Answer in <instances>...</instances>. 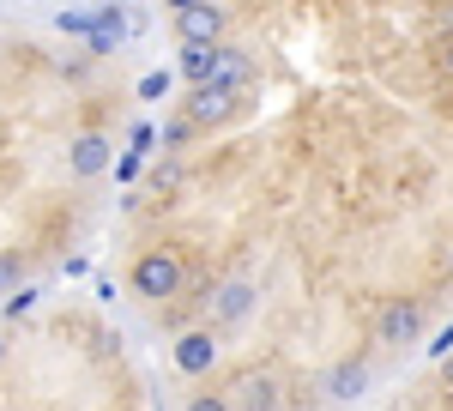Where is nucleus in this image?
<instances>
[{
  "label": "nucleus",
  "instance_id": "10",
  "mask_svg": "<svg viewBox=\"0 0 453 411\" xmlns=\"http://www.w3.org/2000/svg\"><path fill=\"white\" fill-rule=\"evenodd\" d=\"M363 387H369V363L363 357H339L326 369V399H357Z\"/></svg>",
  "mask_w": 453,
  "mask_h": 411
},
{
  "label": "nucleus",
  "instance_id": "1",
  "mask_svg": "<svg viewBox=\"0 0 453 411\" xmlns=\"http://www.w3.org/2000/svg\"><path fill=\"white\" fill-rule=\"evenodd\" d=\"M181 284H188V273H181V260L170 248H145L134 260V297H145V303H175Z\"/></svg>",
  "mask_w": 453,
  "mask_h": 411
},
{
  "label": "nucleus",
  "instance_id": "2",
  "mask_svg": "<svg viewBox=\"0 0 453 411\" xmlns=\"http://www.w3.org/2000/svg\"><path fill=\"white\" fill-rule=\"evenodd\" d=\"M224 399L230 411H284V387L273 369H236L224 381Z\"/></svg>",
  "mask_w": 453,
  "mask_h": 411
},
{
  "label": "nucleus",
  "instance_id": "23",
  "mask_svg": "<svg viewBox=\"0 0 453 411\" xmlns=\"http://www.w3.org/2000/svg\"><path fill=\"white\" fill-rule=\"evenodd\" d=\"M448 381H453V357H448Z\"/></svg>",
  "mask_w": 453,
  "mask_h": 411
},
{
  "label": "nucleus",
  "instance_id": "11",
  "mask_svg": "<svg viewBox=\"0 0 453 411\" xmlns=\"http://www.w3.org/2000/svg\"><path fill=\"white\" fill-rule=\"evenodd\" d=\"M121 36H127V19H121V6H97V12H91V55H109Z\"/></svg>",
  "mask_w": 453,
  "mask_h": 411
},
{
  "label": "nucleus",
  "instance_id": "16",
  "mask_svg": "<svg viewBox=\"0 0 453 411\" xmlns=\"http://www.w3.org/2000/svg\"><path fill=\"white\" fill-rule=\"evenodd\" d=\"M181 411H230V399H224V393H188Z\"/></svg>",
  "mask_w": 453,
  "mask_h": 411
},
{
  "label": "nucleus",
  "instance_id": "3",
  "mask_svg": "<svg viewBox=\"0 0 453 411\" xmlns=\"http://www.w3.org/2000/svg\"><path fill=\"white\" fill-rule=\"evenodd\" d=\"M224 25H230V12H224V6H206V0L175 6V36H181V49H188V43L218 49V43H224Z\"/></svg>",
  "mask_w": 453,
  "mask_h": 411
},
{
  "label": "nucleus",
  "instance_id": "20",
  "mask_svg": "<svg viewBox=\"0 0 453 411\" xmlns=\"http://www.w3.org/2000/svg\"><path fill=\"white\" fill-rule=\"evenodd\" d=\"M441 61H448V73H453V43H448V55H441Z\"/></svg>",
  "mask_w": 453,
  "mask_h": 411
},
{
  "label": "nucleus",
  "instance_id": "13",
  "mask_svg": "<svg viewBox=\"0 0 453 411\" xmlns=\"http://www.w3.org/2000/svg\"><path fill=\"white\" fill-rule=\"evenodd\" d=\"M170 85H175L170 73H145V79H140V97H145V103H157V97H170Z\"/></svg>",
  "mask_w": 453,
  "mask_h": 411
},
{
  "label": "nucleus",
  "instance_id": "4",
  "mask_svg": "<svg viewBox=\"0 0 453 411\" xmlns=\"http://www.w3.org/2000/svg\"><path fill=\"white\" fill-rule=\"evenodd\" d=\"M423 321H429L423 297H393V303L381 308V321H375V339H381V345H418L423 339Z\"/></svg>",
  "mask_w": 453,
  "mask_h": 411
},
{
  "label": "nucleus",
  "instance_id": "18",
  "mask_svg": "<svg viewBox=\"0 0 453 411\" xmlns=\"http://www.w3.org/2000/svg\"><path fill=\"white\" fill-rule=\"evenodd\" d=\"M6 284L19 291V260H12V254H0V291H6Z\"/></svg>",
  "mask_w": 453,
  "mask_h": 411
},
{
  "label": "nucleus",
  "instance_id": "12",
  "mask_svg": "<svg viewBox=\"0 0 453 411\" xmlns=\"http://www.w3.org/2000/svg\"><path fill=\"white\" fill-rule=\"evenodd\" d=\"M211 67H218V49H200V43L181 49V79H188V85H206Z\"/></svg>",
  "mask_w": 453,
  "mask_h": 411
},
{
  "label": "nucleus",
  "instance_id": "22",
  "mask_svg": "<svg viewBox=\"0 0 453 411\" xmlns=\"http://www.w3.org/2000/svg\"><path fill=\"white\" fill-rule=\"evenodd\" d=\"M448 278H453V248H448Z\"/></svg>",
  "mask_w": 453,
  "mask_h": 411
},
{
  "label": "nucleus",
  "instance_id": "9",
  "mask_svg": "<svg viewBox=\"0 0 453 411\" xmlns=\"http://www.w3.org/2000/svg\"><path fill=\"white\" fill-rule=\"evenodd\" d=\"M67 170L73 175H104L109 170V139L104 134H79L67 145Z\"/></svg>",
  "mask_w": 453,
  "mask_h": 411
},
{
  "label": "nucleus",
  "instance_id": "21",
  "mask_svg": "<svg viewBox=\"0 0 453 411\" xmlns=\"http://www.w3.org/2000/svg\"><path fill=\"white\" fill-rule=\"evenodd\" d=\"M0 363H6V333H0Z\"/></svg>",
  "mask_w": 453,
  "mask_h": 411
},
{
  "label": "nucleus",
  "instance_id": "8",
  "mask_svg": "<svg viewBox=\"0 0 453 411\" xmlns=\"http://www.w3.org/2000/svg\"><path fill=\"white\" fill-rule=\"evenodd\" d=\"M254 297H260V291H254L248 278H230V284H218V291H206L211 321H224V327H230V321H242L248 308H254Z\"/></svg>",
  "mask_w": 453,
  "mask_h": 411
},
{
  "label": "nucleus",
  "instance_id": "14",
  "mask_svg": "<svg viewBox=\"0 0 453 411\" xmlns=\"http://www.w3.org/2000/svg\"><path fill=\"white\" fill-rule=\"evenodd\" d=\"M31 308H36V291H31V284H19V291L6 297V321H19V314H31Z\"/></svg>",
  "mask_w": 453,
  "mask_h": 411
},
{
  "label": "nucleus",
  "instance_id": "17",
  "mask_svg": "<svg viewBox=\"0 0 453 411\" xmlns=\"http://www.w3.org/2000/svg\"><path fill=\"white\" fill-rule=\"evenodd\" d=\"M55 25H61L67 36H91V12H61Z\"/></svg>",
  "mask_w": 453,
  "mask_h": 411
},
{
  "label": "nucleus",
  "instance_id": "7",
  "mask_svg": "<svg viewBox=\"0 0 453 411\" xmlns=\"http://www.w3.org/2000/svg\"><path fill=\"white\" fill-rule=\"evenodd\" d=\"M181 115H188L194 128H224V121L236 115V97H230V91H218V85H194Z\"/></svg>",
  "mask_w": 453,
  "mask_h": 411
},
{
  "label": "nucleus",
  "instance_id": "15",
  "mask_svg": "<svg viewBox=\"0 0 453 411\" xmlns=\"http://www.w3.org/2000/svg\"><path fill=\"white\" fill-rule=\"evenodd\" d=\"M188 134H194V121H188V115L164 121V145H170V151H181V145H188Z\"/></svg>",
  "mask_w": 453,
  "mask_h": 411
},
{
  "label": "nucleus",
  "instance_id": "5",
  "mask_svg": "<svg viewBox=\"0 0 453 411\" xmlns=\"http://www.w3.org/2000/svg\"><path fill=\"white\" fill-rule=\"evenodd\" d=\"M206 85H218V91H230V97L242 103V97H254L260 67H254V55H248V49H236V43H218V67H211Z\"/></svg>",
  "mask_w": 453,
  "mask_h": 411
},
{
  "label": "nucleus",
  "instance_id": "19",
  "mask_svg": "<svg viewBox=\"0 0 453 411\" xmlns=\"http://www.w3.org/2000/svg\"><path fill=\"white\" fill-rule=\"evenodd\" d=\"M429 357H453V327H441V339L429 345Z\"/></svg>",
  "mask_w": 453,
  "mask_h": 411
},
{
  "label": "nucleus",
  "instance_id": "6",
  "mask_svg": "<svg viewBox=\"0 0 453 411\" xmlns=\"http://www.w3.org/2000/svg\"><path fill=\"white\" fill-rule=\"evenodd\" d=\"M211 363H218V333L211 327H188L175 339V369L181 376H211Z\"/></svg>",
  "mask_w": 453,
  "mask_h": 411
}]
</instances>
